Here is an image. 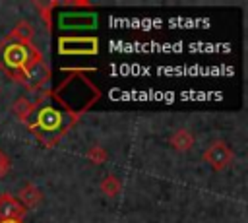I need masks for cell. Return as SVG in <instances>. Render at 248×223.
I'll list each match as a JSON object with an SVG mask.
<instances>
[{
    "mask_svg": "<svg viewBox=\"0 0 248 223\" xmlns=\"http://www.w3.org/2000/svg\"><path fill=\"white\" fill-rule=\"evenodd\" d=\"M97 50V41L95 39H89V37H79V39H74V37H68V39H60V52H66V54H91Z\"/></svg>",
    "mask_w": 248,
    "mask_h": 223,
    "instance_id": "1",
    "label": "cell"
},
{
    "mask_svg": "<svg viewBox=\"0 0 248 223\" xmlns=\"http://www.w3.org/2000/svg\"><path fill=\"white\" fill-rule=\"evenodd\" d=\"M4 62L16 70H23L29 64V48L25 45H10L4 52Z\"/></svg>",
    "mask_w": 248,
    "mask_h": 223,
    "instance_id": "2",
    "label": "cell"
},
{
    "mask_svg": "<svg viewBox=\"0 0 248 223\" xmlns=\"http://www.w3.org/2000/svg\"><path fill=\"white\" fill-rule=\"evenodd\" d=\"M64 118H62V112L52 109V107H43L39 111V116H37V124L46 130V132H52V130H58L62 126Z\"/></svg>",
    "mask_w": 248,
    "mask_h": 223,
    "instance_id": "3",
    "label": "cell"
},
{
    "mask_svg": "<svg viewBox=\"0 0 248 223\" xmlns=\"http://www.w3.org/2000/svg\"><path fill=\"white\" fill-rule=\"evenodd\" d=\"M23 215V206L12 196H0V219L2 221H17Z\"/></svg>",
    "mask_w": 248,
    "mask_h": 223,
    "instance_id": "4",
    "label": "cell"
},
{
    "mask_svg": "<svg viewBox=\"0 0 248 223\" xmlns=\"http://www.w3.org/2000/svg\"><path fill=\"white\" fill-rule=\"evenodd\" d=\"M231 151L227 149V145L225 143H213L207 151H205V159L215 167V169H221V167H225L229 161H231Z\"/></svg>",
    "mask_w": 248,
    "mask_h": 223,
    "instance_id": "5",
    "label": "cell"
},
{
    "mask_svg": "<svg viewBox=\"0 0 248 223\" xmlns=\"http://www.w3.org/2000/svg\"><path fill=\"white\" fill-rule=\"evenodd\" d=\"M23 74L27 78L29 83H39L43 80L48 78V70L45 68V64L41 60H35V62H29L25 68H23Z\"/></svg>",
    "mask_w": 248,
    "mask_h": 223,
    "instance_id": "6",
    "label": "cell"
},
{
    "mask_svg": "<svg viewBox=\"0 0 248 223\" xmlns=\"http://www.w3.org/2000/svg\"><path fill=\"white\" fill-rule=\"evenodd\" d=\"M91 23H95V21H91L87 14H78V17H76V14H66V16H60V25H64V27L91 25Z\"/></svg>",
    "mask_w": 248,
    "mask_h": 223,
    "instance_id": "7",
    "label": "cell"
},
{
    "mask_svg": "<svg viewBox=\"0 0 248 223\" xmlns=\"http://www.w3.org/2000/svg\"><path fill=\"white\" fill-rule=\"evenodd\" d=\"M170 143L176 147V149H190L192 147V143H194V138H192V134L190 132H186V130H178L172 138H170Z\"/></svg>",
    "mask_w": 248,
    "mask_h": 223,
    "instance_id": "8",
    "label": "cell"
},
{
    "mask_svg": "<svg viewBox=\"0 0 248 223\" xmlns=\"http://www.w3.org/2000/svg\"><path fill=\"white\" fill-rule=\"evenodd\" d=\"M14 37L19 41V45H21V43H27V41L33 37V25L27 23V21H21V23L14 29Z\"/></svg>",
    "mask_w": 248,
    "mask_h": 223,
    "instance_id": "9",
    "label": "cell"
},
{
    "mask_svg": "<svg viewBox=\"0 0 248 223\" xmlns=\"http://www.w3.org/2000/svg\"><path fill=\"white\" fill-rule=\"evenodd\" d=\"M39 198H41V196H39L37 188H35V186H31V184H27V186L21 190V194H19V200H21V202H25V204H29V206H31V204H37V202H39Z\"/></svg>",
    "mask_w": 248,
    "mask_h": 223,
    "instance_id": "10",
    "label": "cell"
},
{
    "mask_svg": "<svg viewBox=\"0 0 248 223\" xmlns=\"http://www.w3.org/2000/svg\"><path fill=\"white\" fill-rule=\"evenodd\" d=\"M31 109H33V107L29 105V101H27V99H19V101H16V103H14V112H16V114H19L21 118H25V116L31 112Z\"/></svg>",
    "mask_w": 248,
    "mask_h": 223,
    "instance_id": "11",
    "label": "cell"
},
{
    "mask_svg": "<svg viewBox=\"0 0 248 223\" xmlns=\"http://www.w3.org/2000/svg\"><path fill=\"white\" fill-rule=\"evenodd\" d=\"M8 171V159H6V155L0 151V175H4Z\"/></svg>",
    "mask_w": 248,
    "mask_h": 223,
    "instance_id": "12",
    "label": "cell"
},
{
    "mask_svg": "<svg viewBox=\"0 0 248 223\" xmlns=\"http://www.w3.org/2000/svg\"><path fill=\"white\" fill-rule=\"evenodd\" d=\"M2 223H17V221H2Z\"/></svg>",
    "mask_w": 248,
    "mask_h": 223,
    "instance_id": "13",
    "label": "cell"
}]
</instances>
